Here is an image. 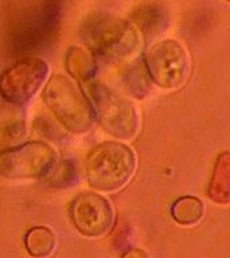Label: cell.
Segmentation results:
<instances>
[{
  "mask_svg": "<svg viewBox=\"0 0 230 258\" xmlns=\"http://www.w3.org/2000/svg\"><path fill=\"white\" fill-rule=\"evenodd\" d=\"M27 253L34 258H48L56 249V235L44 226H36L24 237Z\"/></svg>",
  "mask_w": 230,
  "mask_h": 258,
  "instance_id": "30bf717a",
  "label": "cell"
},
{
  "mask_svg": "<svg viewBox=\"0 0 230 258\" xmlns=\"http://www.w3.org/2000/svg\"><path fill=\"white\" fill-rule=\"evenodd\" d=\"M123 258H148V255L140 249H131L123 255Z\"/></svg>",
  "mask_w": 230,
  "mask_h": 258,
  "instance_id": "9a60e30c",
  "label": "cell"
},
{
  "mask_svg": "<svg viewBox=\"0 0 230 258\" xmlns=\"http://www.w3.org/2000/svg\"><path fill=\"white\" fill-rule=\"evenodd\" d=\"M50 68L40 58H26L0 76V97L15 108L28 104L47 84Z\"/></svg>",
  "mask_w": 230,
  "mask_h": 258,
  "instance_id": "8992f818",
  "label": "cell"
},
{
  "mask_svg": "<svg viewBox=\"0 0 230 258\" xmlns=\"http://www.w3.org/2000/svg\"><path fill=\"white\" fill-rule=\"evenodd\" d=\"M43 101L62 126L74 135L90 132L96 124L89 97L70 76L55 74L48 78L43 89Z\"/></svg>",
  "mask_w": 230,
  "mask_h": 258,
  "instance_id": "7a4b0ae2",
  "label": "cell"
},
{
  "mask_svg": "<svg viewBox=\"0 0 230 258\" xmlns=\"http://www.w3.org/2000/svg\"><path fill=\"white\" fill-rule=\"evenodd\" d=\"M68 70L72 74V78L81 85H88L93 82L97 73V64L89 52L82 48L74 47L69 51Z\"/></svg>",
  "mask_w": 230,
  "mask_h": 258,
  "instance_id": "8fae6325",
  "label": "cell"
},
{
  "mask_svg": "<svg viewBox=\"0 0 230 258\" xmlns=\"http://www.w3.org/2000/svg\"><path fill=\"white\" fill-rule=\"evenodd\" d=\"M58 161L51 145L31 141L0 152V176L8 180H46Z\"/></svg>",
  "mask_w": 230,
  "mask_h": 258,
  "instance_id": "277c9868",
  "label": "cell"
},
{
  "mask_svg": "<svg viewBox=\"0 0 230 258\" xmlns=\"http://www.w3.org/2000/svg\"><path fill=\"white\" fill-rule=\"evenodd\" d=\"M171 214L182 226H194L205 215V206L195 197H183L174 203Z\"/></svg>",
  "mask_w": 230,
  "mask_h": 258,
  "instance_id": "7c38bea8",
  "label": "cell"
},
{
  "mask_svg": "<svg viewBox=\"0 0 230 258\" xmlns=\"http://www.w3.org/2000/svg\"><path fill=\"white\" fill-rule=\"evenodd\" d=\"M96 121L117 140H132L139 132L140 120L135 105L125 97L98 82L85 85Z\"/></svg>",
  "mask_w": 230,
  "mask_h": 258,
  "instance_id": "3957f363",
  "label": "cell"
},
{
  "mask_svg": "<svg viewBox=\"0 0 230 258\" xmlns=\"http://www.w3.org/2000/svg\"><path fill=\"white\" fill-rule=\"evenodd\" d=\"M226 2H230V0H226Z\"/></svg>",
  "mask_w": 230,
  "mask_h": 258,
  "instance_id": "2e32d148",
  "label": "cell"
},
{
  "mask_svg": "<svg viewBox=\"0 0 230 258\" xmlns=\"http://www.w3.org/2000/svg\"><path fill=\"white\" fill-rule=\"evenodd\" d=\"M145 70L153 84L167 90L182 88L190 76V56L177 40L156 42L145 52Z\"/></svg>",
  "mask_w": 230,
  "mask_h": 258,
  "instance_id": "5b68a950",
  "label": "cell"
},
{
  "mask_svg": "<svg viewBox=\"0 0 230 258\" xmlns=\"http://www.w3.org/2000/svg\"><path fill=\"white\" fill-rule=\"evenodd\" d=\"M77 177V169L70 161H62L56 164L55 169L52 173L46 179L51 183L52 185H58V187H66V185L73 184L72 181Z\"/></svg>",
  "mask_w": 230,
  "mask_h": 258,
  "instance_id": "5bb4252c",
  "label": "cell"
},
{
  "mask_svg": "<svg viewBox=\"0 0 230 258\" xmlns=\"http://www.w3.org/2000/svg\"><path fill=\"white\" fill-rule=\"evenodd\" d=\"M73 225L84 237L101 238L114 225V210L101 194L81 192L69 209Z\"/></svg>",
  "mask_w": 230,
  "mask_h": 258,
  "instance_id": "ba28073f",
  "label": "cell"
},
{
  "mask_svg": "<svg viewBox=\"0 0 230 258\" xmlns=\"http://www.w3.org/2000/svg\"><path fill=\"white\" fill-rule=\"evenodd\" d=\"M85 38L93 52L106 59H127L139 47V36L135 28L120 19L97 20L89 26Z\"/></svg>",
  "mask_w": 230,
  "mask_h": 258,
  "instance_id": "52a82bcc",
  "label": "cell"
},
{
  "mask_svg": "<svg viewBox=\"0 0 230 258\" xmlns=\"http://www.w3.org/2000/svg\"><path fill=\"white\" fill-rule=\"evenodd\" d=\"M136 155L128 145L105 141L89 152L85 161L88 184L97 192H119L132 180L136 172Z\"/></svg>",
  "mask_w": 230,
  "mask_h": 258,
  "instance_id": "6da1fadb",
  "label": "cell"
},
{
  "mask_svg": "<svg viewBox=\"0 0 230 258\" xmlns=\"http://www.w3.org/2000/svg\"><path fill=\"white\" fill-rule=\"evenodd\" d=\"M209 197L218 205H230V151L221 153L215 161Z\"/></svg>",
  "mask_w": 230,
  "mask_h": 258,
  "instance_id": "9c48e42d",
  "label": "cell"
},
{
  "mask_svg": "<svg viewBox=\"0 0 230 258\" xmlns=\"http://www.w3.org/2000/svg\"><path fill=\"white\" fill-rule=\"evenodd\" d=\"M27 136L26 122L20 114H11L0 117V144L8 147H18L20 141Z\"/></svg>",
  "mask_w": 230,
  "mask_h": 258,
  "instance_id": "4fadbf2b",
  "label": "cell"
}]
</instances>
